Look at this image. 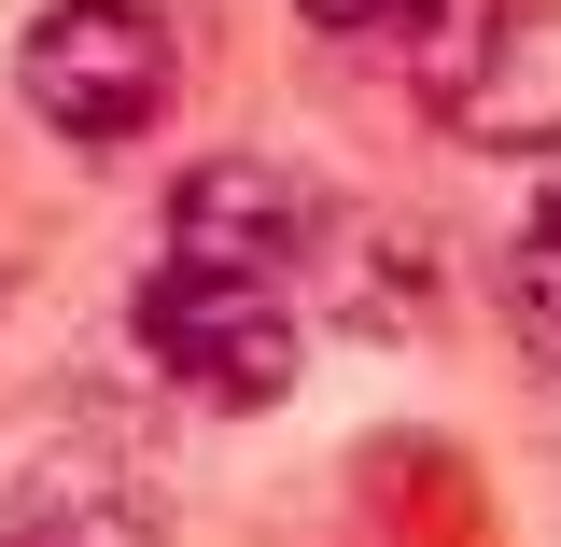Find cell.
<instances>
[{
  "label": "cell",
  "instance_id": "6da1fadb",
  "mask_svg": "<svg viewBox=\"0 0 561 547\" xmlns=\"http://www.w3.org/2000/svg\"><path fill=\"white\" fill-rule=\"evenodd\" d=\"M127 338H140V365H154L183 408H225V421H267L280 394L309 379L295 295H280V281H239V267H183V253L140 267Z\"/></svg>",
  "mask_w": 561,
  "mask_h": 547
},
{
  "label": "cell",
  "instance_id": "7a4b0ae2",
  "mask_svg": "<svg viewBox=\"0 0 561 547\" xmlns=\"http://www.w3.org/2000/svg\"><path fill=\"white\" fill-rule=\"evenodd\" d=\"M14 99L57 140H84V155H127V140L169 127L183 43H169L154 0H43V14L14 29Z\"/></svg>",
  "mask_w": 561,
  "mask_h": 547
},
{
  "label": "cell",
  "instance_id": "3957f363",
  "mask_svg": "<svg viewBox=\"0 0 561 547\" xmlns=\"http://www.w3.org/2000/svg\"><path fill=\"white\" fill-rule=\"evenodd\" d=\"M421 99L478 155H561V0H478L421 57Z\"/></svg>",
  "mask_w": 561,
  "mask_h": 547
},
{
  "label": "cell",
  "instance_id": "277c9868",
  "mask_svg": "<svg viewBox=\"0 0 561 547\" xmlns=\"http://www.w3.org/2000/svg\"><path fill=\"white\" fill-rule=\"evenodd\" d=\"M323 183L309 169H280V155H197L183 183H169V253L183 267H239V281H295L323 253Z\"/></svg>",
  "mask_w": 561,
  "mask_h": 547
},
{
  "label": "cell",
  "instance_id": "5b68a950",
  "mask_svg": "<svg viewBox=\"0 0 561 547\" xmlns=\"http://www.w3.org/2000/svg\"><path fill=\"white\" fill-rule=\"evenodd\" d=\"M309 295H323L337 338H421V323L449 309V253L421 239L408 210L337 197V210H323V253H309Z\"/></svg>",
  "mask_w": 561,
  "mask_h": 547
},
{
  "label": "cell",
  "instance_id": "8992f818",
  "mask_svg": "<svg viewBox=\"0 0 561 547\" xmlns=\"http://www.w3.org/2000/svg\"><path fill=\"white\" fill-rule=\"evenodd\" d=\"M0 547H169V505H154V478L127 449L57 435V449H28L0 478Z\"/></svg>",
  "mask_w": 561,
  "mask_h": 547
},
{
  "label": "cell",
  "instance_id": "52a82bcc",
  "mask_svg": "<svg viewBox=\"0 0 561 547\" xmlns=\"http://www.w3.org/2000/svg\"><path fill=\"white\" fill-rule=\"evenodd\" d=\"M491 309H505V338L534 351V365H561V197H534L519 225H505V253H491Z\"/></svg>",
  "mask_w": 561,
  "mask_h": 547
},
{
  "label": "cell",
  "instance_id": "ba28073f",
  "mask_svg": "<svg viewBox=\"0 0 561 547\" xmlns=\"http://www.w3.org/2000/svg\"><path fill=\"white\" fill-rule=\"evenodd\" d=\"M295 14H309L323 43H351V57H365V43H408V29L435 14V0H295Z\"/></svg>",
  "mask_w": 561,
  "mask_h": 547
}]
</instances>
